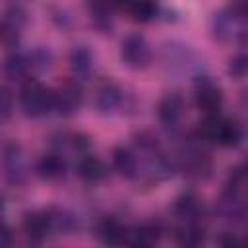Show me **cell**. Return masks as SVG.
Wrapping results in <instances>:
<instances>
[{
	"instance_id": "1",
	"label": "cell",
	"mask_w": 248,
	"mask_h": 248,
	"mask_svg": "<svg viewBox=\"0 0 248 248\" xmlns=\"http://www.w3.org/2000/svg\"><path fill=\"white\" fill-rule=\"evenodd\" d=\"M242 126L221 114H205L198 128V140L221 145V147H236L242 141Z\"/></svg>"
},
{
	"instance_id": "2",
	"label": "cell",
	"mask_w": 248,
	"mask_h": 248,
	"mask_svg": "<svg viewBox=\"0 0 248 248\" xmlns=\"http://www.w3.org/2000/svg\"><path fill=\"white\" fill-rule=\"evenodd\" d=\"M19 105L31 118L45 116L54 108V89L43 85L37 79H27L19 91Z\"/></svg>"
},
{
	"instance_id": "3",
	"label": "cell",
	"mask_w": 248,
	"mask_h": 248,
	"mask_svg": "<svg viewBox=\"0 0 248 248\" xmlns=\"http://www.w3.org/2000/svg\"><path fill=\"white\" fill-rule=\"evenodd\" d=\"M120 56L122 62L134 70H143L149 66L151 58H153V50L147 43V39L140 33H132L122 41L120 46Z\"/></svg>"
},
{
	"instance_id": "4",
	"label": "cell",
	"mask_w": 248,
	"mask_h": 248,
	"mask_svg": "<svg viewBox=\"0 0 248 248\" xmlns=\"http://www.w3.org/2000/svg\"><path fill=\"white\" fill-rule=\"evenodd\" d=\"M180 167L190 178H205L211 170V159L200 145L188 143L180 153Z\"/></svg>"
},
{
	"instance_id": "5",
	"label": "cell",
	"mask_w": 248,
	"mask_h": 248,
	"mask_svg": "<svg viewBox=\"0 0 248 248\" xmlns=\"http://www.w3.org/2000/svg\"><path fill=\"white\" fill-rule=\"evenodd\" d=\"M196 105L203 114H219L223 107V91L209 78H200L196 83Z\"/></svg>"
},
{
	"instance_id": "6",
	"label": "cell",
	"mask_w": 248,
	"mask_h": 248,
	"mask_svg": "<svg viewBox=\"0 0 248 248\" xmlns=\"http://www.w3.org/2000/svg\"><path fill=\"white\" fill-rule=\"evenodd\" d=\"M83 101V93L78 81H64L58 89H54V108L62 116H72Z\"/></svg>"
},
{
	"instance_id": "7",
	"label": "cell",
	"mask_w": 248,
	"mask_h": 248,
	"mask_svg": "<svg viewBox=\"0 0 248 248\" xmlns=\"http://www.w3.org/2000/svg\"><path fill=\"white\" fill-rule=\"evenodd\" d=\"M182 114H184V99H182V95H178L176 91H170V93L163 95V99L159 101V107H157V116H159L161 124L170 128V130H174L180 124Z\"/></svg>"
},
{
	"instance_id": "8",
	"label": "cell",
	"mask_w": 248,
	"mask_h": 248,
	"mask_svg": "<svg viewBox=\"0 0 248 248\" xmlns=\"http://www.w3.org/2000/svg\"><path fill=\"white\" fill-rule=\"evenodd\" d=\"M23 231L33 242H43L48 234H52L48 211H29L23 215Z\"/></svg>"
},
{
	"instance_id": "9",
	"label": "cell",
	"mask_w": 248,
	"mask_h": 248,
	"mask_svg": "<svg viewBox=\"0 0 248 248\" xmlns=\"http://www.w3.org/2000/svg\"><path fill=\"white\" fill-rule=\"evenodd\" d=\"M174 213L184 223H200V219L203 215V203L194 192H184L174 202Z\"/></svg>"
},
{
	"instance_id": "10",
	"label": "cell",
	"mask_w": 248,
	"mask_h": 248,
	"mask_svg": "<svg viewBox=\"0 0 248 248\" xmlns=\"http://www.w3.org/2000/svg\"><path fill=\"white\" fill-rule=\"evenodd\" d=\"M70 68H72L76 78L89 79L93 76V72H95V56H93V52L85 45L76 46L70 52Z\"/></svg>"
},
{
	"instance_id": "11",
	"label": "cell",
	"mask_w": 248,
	"mask_h": 248,
	"mask_svg": "<svg viewBox=\"0 0 248 248\" xmlns=\"http://www.w3.org/2000/svg\"><path fill=\"white\" fill-rule=\"evenodd\" d=\"M112 165L118 170V174L124 176V178L132 180L140 174V161H138V155L132 149L116 147L112 151Z\"/></svg>"
},
{
	"instance_id": "12",
	"label": "cell",
	"mask_w": 248,
	"mask_h": 248,
	"mask_svg": "<svg viewBox=\"0 0 248 248\" xmlns=\"http://www.w3.org/2000/svg\"><path fill=\"white\" fill-rule=\"evenodd\" d=\"M35 170L43 180H60L66 174V161L60 153H48L37 161Z\"/></svg>"
},
{
	"instance_id": "13",
	"label": "cell",
	"mask_w": 248,
	"mask_h": 248,
	"mask_svg": "<svg viewBox=\"0 0 248 248\" xmlns=\"http://www.w3.org/2000/svg\"><path fill=\"white\" fill-rule=\"evenodd\" d=\"M76 172L85 182H99L107 174V167L99 157L85 153V155L79 157V161L76 165Z\"/></svg>"
},
{
	"instance_id": "14",
	"label": "cell",
	"mask_w": 248,
	"mask_h": 248,
	"mask_svg": "<svg viewBox=\"0 0 248 248\" xmlns=\"http://www.w3.org/2000/svg\"><path fill=\"white\" fill-rule=\"evenodd\" d=\"M161 238V229L155 223H143L132 231H128V238L126 242L132 246H140V248H149L153 244H157Z\"/></svg>"
},
{
	"instance_id": "15",
	"label": "cell",
	"mask_w": 248,
	"mask_h": 248,
	"mask_svg": "<svg viewBox=\"0 0 248 248\" xmlns=\"http://www.w3.org/2000/svg\"><path fill=\"white\" fill-rule=\"evenodd\" d=\"M122 101V91L116 83L112 81H107L103 83L99 89H97V95H95V103H97V108L101 112H112L118 108Z\"/></svg>"
},
{
	"instance_id": "16",
	"label": "cell",
	"mask_w": 248,
	"mask_h": 248,
	"mask_svg": "<svg viewBox=\"0 0 248 248\" xmlns=\"http://www.w3.org/2000/svg\"><path fill=\"white\" fill-rule=\"evenodd\" d=\"M97 236L101 238V242L110 244V246H118L124 244L128 238V229L122 227L116 219H105L99 223L97 227Z\"/></svg>"
},
{
	"instance_id": "17",
	"label": "cell",
	"mask_w": 248,
	"mask_h": 248,
	"mask_svg": "<svg viewBox=\"0 0 248 248\" xmlns=\"http://www.w3.org/2000/svg\"><path fill=\"white\" fill-rule=\"evenodd\" d=\"M4 172L12 182H21L25 178V163L17 145H10L4 151Z\"/></svg>"
},
{
	"instance_id": "18",
	"label": "cell",
	"mask_w": 248,
	"mask_h": 248,
	"mask_svg": "<svg viewBox=\"0 0 248 248\" xmlns=\"http://www.w3.org/2000/svg\"><path fill=\"white\" fill-rule=\"evenodd\" d=\"M21 25H23V17L19 12L8 14L0 21V41L8 46L16 45L19 41V35H21Z\"/></svg>"
},
{
	"instance_id": "19",
	"label": "cell",
	"mask_w": 248,
	"mask_h": 248,
	"mask_svg": "<svg viewBox=\"0 0 248 248\" xmlns=\"http://www.w3.org/2000/svg\"><path fill=\"white\" fill-rule=\"evenodd\" d=\"M174 238L180 246H200L205 240V231L200 227V223H184L176 229Z\"/></svg>"
},
{
	"instance_id": "20",
	"label": "cell",
	"mask_w": 248,
	"mask_h": 248,
	"mask_svg": "<svg viewBox=\"0 0 248 248\" xmlns=\"http://www.w3.org/2000/svg\"><path fill=\"white\" fill-rule=\"evenodd\" d=\"M29 72H31V60L27 54L16 52V54L8 56L4 62V74L10 79H23Z\"/></svg>"
},
{
	"instance_id": "21",
	"label": "cell",
	"mask_w": 248,
	"mask_h": 248,
	"mask_svg": "<svg viewBox=\"0 0 248 248\" xmlns=\"http://www.w3.org/2000/svg\"><path fill=\"white\" fill-rule=\"evenodd\" d=\"M89 12L93 17V23L101 29L107 31L110 29V0H91L89 4Z\"/></svg>"
},
{
	"instance_id": "22",
	"label": "cell",
	"mask_w": 248,
	"mask_h": 248,
	"mask_svg": "<svg viewBox=\"0 0 248 248\" xmlns=\"http://www.w3.org/2000/svg\"><path fill=\"white\" fill-rule=\"evenodd\" d=\"M128 12L132 14V17H134L136 21L145 23V21H151V19L157 16V4H155L153 0H136V2L128 8Z\"/></svg>"
},
{
	"instance_id": "23",
	"label": "cell",
	"mask_w": 248,
	"mask_h": 248,
	"mask_svg": "<svg viewBox=\"0 0 248 248\" xmlns=\"http://www.w3.org/2000/svg\"><path fill=\"white\" fill-rule=\"evenodd\" d=\"M14 110V97H12V91L0 83V120L8 118Z\"/></svg>"
},
{
	"instance_id": "24",
	"label": "cell",
	"mask_w": 248,
	"mask_h": 248,
	"mask_svg": "<svg viewBox=\"0 0 248 248\" xmlns=\"http://www.w3.org/2000/svg\"><path fill=\"white\" fill-rule=\"evenodd\" d=\"M229 72H231L232 78L242 79L244 74H246V56H244V54L234 56V58L231 60V64H229Z\"/></svg>"
},
{
	"instance_id": "25",
	"label": "cell",
	"mask_w": 248,
	"mask_h": 248,
	"mask_svg": "<svg viewBox=\"0 0 248 248\" xmlns=\"http://www.w3.org/2000/svg\"><path fill=\"white\" fill-rule=\"evenodd\" d=\"M14 242V234H12V229L0 219V246H10Z\"/></svg>"
},
{
	"instance_id": "26",
	"label": "cell",
	"mask_w": 248,
	"mask_h": 248,
	"mask_svg": "<svg viewBox=\"0 0 248 248\" xmlns=\"http://www.w3.org/2000/svg\"><path fill=\"white\" fill-rule=\"evenodd\" d=\"M2 211H4V196L0 194V215H2Z\"/></svg>"
}]
</instances>
